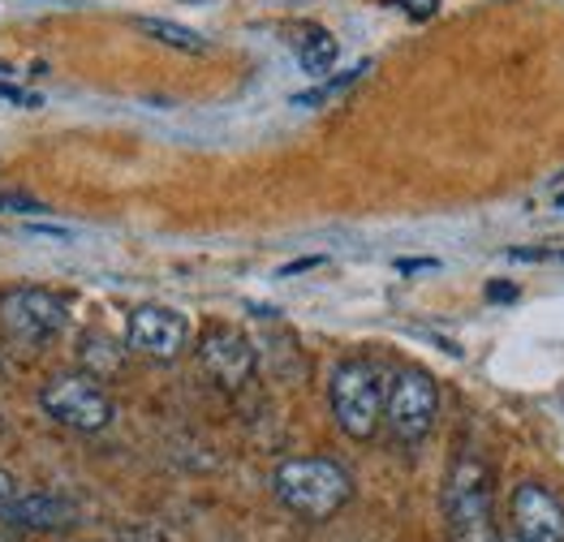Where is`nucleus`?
<instances>
[{"label":"nucleus","mask_w":564,"mask_h":542,"mask_svg":"<svg viewBox=\"0 0 564 542\" xmlns=\"http://www.w3.org/2000/svg\"><path fill=\"white\" fill-rule=\"evenodd\" d=\"M272 491L302 521H332L354 499V478L328 456H293L276 465Z\"/></svg>","instance_id":"nucleus-1"},{"label":"nucleus","mask_w":564,"mask_h":542,"mask_svg":"<svg viewBox=\"0 0 564 542\" xmlns=\"http://www.w3.org/2000/svg\"><path fill=\"white\" fill-rule=\"evenodd\" d=\"M444 521L448 542H496L491 521V469L482 456H457L448 483H444Z\"/></svg>","instance_id":"nucleus-2"},{"label":"nucleus","mask_w":564,"mask_h":542,"mask_svg":"<svg viewBox=\"0 0 564 542\" xmlns=\"http://www.w3.org/2000/svg\"><path fill=\"white\" fill-rule=\"evenodd\" d=\"M328 401H332V418L336 426L349 435V440H371L383 422V401H388V383L379 375V366L362 358L340 361L332 370L328 383Z\"/></svg>","instance_id":"nucleus-3"},{"label":"nucleus","mask_w":564,"mask_h":542,"mask_svg":"<svg viewBox=\"0 0 564 542\" xmlns=\"http://www.w3.org/2000/svg\"><path fill=\"white\" fill-rule=\"evenodd\" d=\"M40 409L56 426L78 431V435H99L117 418L112 397L99 388L95 375H56V379H47L40 388Z\"/></svg>","instance_id":"nucleus-4"},{"label":"nucleus","mask_w":564,"mask_h":542,"mask_svg":"<svg viewBox=\"0 0 564 542\" xmlns=\"http://www.w3.org/2000/svg\"><path fill=\"white\" fill-rule=\"evenodd\" d=\"M65 323H69L65 302L56 293H47V289H31L26 284V289L0 293V332H4V340L22 345V349L47 345Z\"/></svg>","instance_id":"nucleus-5"},{"label":"nucleus","mask_w":564,"mask_h":542,"mask_svg":"<svg viewBox=\"0 0 564 542\" xmlns=\"http://www.w3.org/2000/svg\"><path fill=\"white\" fill-rule=\"evenodd\" d=\"M440 413V388L426 370H401L388 383V401H383V422L401 444H419L431 435Z\"/></svg>","instance_id":"nucleus-6"},{"label":"nucleus","mask_w":564,"mask_h":542,"mask_svg":"<svg viewBox=\"0 0 564 542\" xmlns=\"http://www.w3.org/2000/svg\"><path fill=\"white\" fill-rule=\"evenodd\" d=\"M189 340V323L173 306H139L126 323V345L151 361L182 358Z\"/></svg>","instance_id":"nucleus-7"},{"label":"nucleus","mask_w":564,"mask_h":542,"mask_svg":"<svg viewBox=\"0 0 564 542\" xmlns=\"http://www.w3.org/2000/svg\"><path fill=\"white\" fill-rule=\"evenodd\" d=\"M198 361H203V370L220 383V388H241V383H250V375H254V345L237 332V327H225V323H212L207 332H203V340H198Z\"/></svg>","instance_id":"nucleus-8"},{"label":"nucleus","mask_w":564,"mask_h":542,"mask_svg":"<svg viewBox=\"0 0 564 542\" xmlns=\"http://www.w3.org/2000/svg\"><path fill=\"white\" fill-rule=\"evenodd\" d=\"M0 521L13 530H31V534H52V530H69L78 525V503L56 491H18L0 503Z\"/></svg>","instance_id":"nucleus-9"},{"label":"nucleus","mask_w":564,"mask_h":542,"mask_svg":"<svg viewBox=\"0 0 564 542\" xmlns=\"http://www.w3.org/2000/svg\"><path fill=\"white\" fill-rule=\"evenodd\" d=\"M513 534L521 542H564V503L539 483L513 491Z\"/></svg>","instance_id":"nucleus-10"},{"label":"nucleus","mask_w":564,"mask_h":542,"mask_svg":"<svg viewBox=\"0 0 564 542\" xmlns=\"http://www.w3.org/2000/svg\"><path fill=\"white\" fill-rule=\"evenodd\" d=\"M293 52H297L302 74L324 78V74H332V65H336V56H340V44H336V35L324 31V26H302V35H297Z\"/></svg>","instance_id":"nucleus-11"},{"label":"nucleus","mask_w":564,"mask_h":542,"mask_svg":"<svg viewBox=\"0 0 564 542\" xmlns=\"http://www.w3.org/2000/svg\"><path fill=\"white\" fill-rule=\"evenodd\" d=\"M134 26H139L147 40L173 47V52H189V56H203V52H207V40H203L198 31L182 26V22H169V18H134Z\"/></svg>","instance_id":"nucleus-12"},{"label":"nucleus","mask_w":564,"mask_h":542,"mask_svg":"<svg viewBox=\"0 0 564 542\" xmlns=\"http://www.w3.org/2000/svg\"><path fill=\"white\" fill-rule=\"evenodd\" d=\"M83 361H87V375H112L121 366V349L104 336H87L83 340Z\"/></svg>","instance_id":"nucleus-13"},{"label":"nucleus","mask_w":564,"mask_h":542,"mask_svg":"<svg viewBox=\"0 0 564 542\" xmlns=\"http://www.w3.org/2000/svg\"><path fill=\"white\" fill-rule=\"evenodd\" d=\"M362 74H367V65H354V69H345L340 78H332V83H324V87H319V90H306V95H293V104H297V108H311V104H324V99H328V95H336V90L354 87V83H358Z\"/></svg>","instance_id":"nucleus-14"},{"label":"nucleus","mask_w":564,"mask_h":542,"mask_svg":"<svg viewBox=\"0 0 564 542\" xmlns=\"http://www.w3.org/2000/svg\"><path fill=\"white\" fill-rule=\"evenodd\" d=\"M0 216H47V207L31 194L18 189H0Z\"/></svg>","instance_id":"nucleus-15"},{"label":"nucleus","mask_w":564,"mask_h":542,"mask_svg":"<svg viewBox=\"0 0 564 542\" xmlns=\"http://www.w3.org/2000/svg\"><path fill=\"white\" fill-rule=\"evenodd\" d=\"M388 4L405 9V13H410V18H419V22H426V18L440 9V0H388Z\"/></svg>","instance_id":"nucleus-16"},{"label":"nucleus","mask_w":564,"mask_h":542,"mask_svg":"<svg viewBox=\"0 0 564 542\" xmlns=\"http://www.w3.org/2000/svg\"><path fill=\"white\" fill-rule=\"evenodd\" d=\"M0 99L22 104V108H40V95H31V90H22V87H9V83H0Z\"/></svg>","instance_id":"nucleus-17"},{"label":"nucleus","mask_w":564,"mask_h":542,"mask_svg":"<svg viewBox=\"0 0 564 542\" xmlns=\"http://www.w3.org/2000/svg\"><path fill=\"white\" fill-rule=\"evenodd\" d=\"M31 237H52V241H69L74 237V228H61V225H26Z\"/></svg>","instance_id":"nucleus-18"},{"label":"nucleus","mask_w":564,"mask_h":542,"mask_svg":"<svg viewBox=\"0 0 564 542\" xmlns=\"http://www.w3.org/2000/svg\"><path fill=\"white\" fill-rule=\"evenodd\" d=\"M487 297H491V302H513L518 289H513V284H487Z\"/></svg>","instance_id":"nucleus-19"},{"label":"nucleus","mask_w":564,"mask_h":542,"mask_svg":"<svg viewBox=\"0 0 564 542\" xmlns=\"http://www.w3.org/2000/svg\"><path fill=\"white\" fill-rule=\"evenodd\" d=\"M319 263H324L319 254H315V259H297V263H284L281 275H297V271H311V268H319Z\"/></svg>","instance_id":"nucleus-20"},{"label":"nucleus","mask_w":564,"mask_h":542,"mask_svg":"<svg viewBox=\"0 0 564 542\" xmlns=\"http://www.w3.org/2000/svg\"><path fill=\"white\" fill-rule=\"evenodd\" d=\"M9 496H18V478H13L9 469H0V503H4Z\"/></svg>","instance_id":"nucleus-21"},{"label":"nucleus","mask_w":564,"mask_h":542,"mask_svg":"<svg viewBox=\"0 0 564 542\" xmlns=\"http://www.w3.org/2000/svg\"><path fill=\"white\" fill-rule=\"evenodd\" d=\"M397 268H401V271H431V268H435V259H401Z\"/></svg>","instance_id":"nucleus-22"},{"label":"nucleus","mask_w":564,"mask_h":542,"mask_svg":"<svg viewBox=\"0 0 564 542\" xmlns=\"http://www.w3.org/2000/svg\"><path fill=\"white\" fill-rule=\"evenodd\" d=\"M9 74H13V69H9V65H0V78H9Z\"/></svg>","instance_id":"nucleus-23"},{"label":"nucleus","mask_w":564,"mask_h":542,"mask_svg":"<svg viewBox=\"0 0 564 542\" xmlns=\"http://www.w3.org/2000/svg\"><path fill=\"white\" fill-rule=\"evenodd\" d=\"M496 542H521V539H518V534H513V539H496Z\"/></svg>","instance_id":"nucleus-24"},{"label":"nucleus","mask_w":564,"mask_h":542,"mask_svg":"<svg viewBox=\"0 0 564 542\" xmlns=\"http://www.w3.org/2000/svg\"><path fill=\"white\" fill-rule=\"evenodd\" d=\"M556 207H561V212H564V194H561V198H556Z\"/></svg>","instance_id":"nucleus-25"},{"label":"nucleus","mask_w":564,"mask_h":542,"mask_svg":"<svg viewBox=\"0 0 564 542\" xmlns=\"http://www.w3.org/2000/svg\"><path fill=\"white\" fill-rule=\"evenodd\" d=\"M0 431H4V418H0Z\"/></svg>","instance_id":"nucleus-26"}]
</instances>
